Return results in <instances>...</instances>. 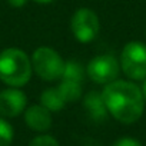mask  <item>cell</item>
I'll use <instances>...</instances> for the list:
<instances>
[{"mask_svg":"<svg viewBox=\"0 0 146 146\" xmlns=\"http://www.w3.org/2000/svg\"><path fill=\"white\" fill-rule=\"evenodd\" d=\"M108 113L122 123H135L145 110L142 89L132 82L115 80L105 86L102 92Z\"/></svg>","mask_w":146,"mask_h":146,"instance_id":"6da1fadb","label":"cell"},{"mask_svg":"<svg viewBox=\"0 0 146 146\" xmlns=\"http://www.w3.org/2000/svg\"><path fill=\"white\" fill-rule=\"evenodd\" d=\"M32 60L16 47L6 49L0 53V80L10 88L25 86L32 78Z\"/></svg>","mask_w":146,"mask_h":146,"instance_id":"7a4b0ae2","label":"cell"},{"mask_svg":"<svg viewBox=\"0 0 146 146\" xmlns=\"http://www.w3.org/2000/svg\"><path fill=\"white\" fill-rule=\"evenodd\" d=\"M32 66L40 79L53 82V80L62 78V73L64 69V62L62 60L60 54L56 50L42 46L33 52Z\"/></svg>","mask_w":146,"mask_h":146,"instance_id":"3957f363","label":"cell"},{"mask_svg":"<svg viewBox=\"0 0 146 146\" xmlns=\"http://www.w3.org/2000/svg\"><path fill=\"white\" fill-rule=\"evenodd\" d=\"M120 67L132 80L146 79V44L129 42L120 53Z\"/></svg>","mask_w":146,"mask_h":146,"instance_id":"277c9868","label":"cell"},{"mask_svg":"<svg viewBox=\"0 0 146 146\" xmlns=\"http://www.w3.org/2000/svg\"><path fill=\"white\" fill-rule=\"evenodd\" d=\"M70 29H72L73 36L76 37V40L82 43H88L99 35V30H100L99 17L90 9H86V7L78 9L75 15L72 16Z\"/></svg>","mask_w":146,"mask_h":146,"instance_id":"5b68a950","label":"cell"},{"mask_svg":"<svg viewBox=\"0 0 146 146\" xmlns=\"http://www.w3.org/2000/svg\"><path fill=\"white\" fill-rule=\"evenodd\" d=\"M86 72L95 83L106 86L117 79L120 63L112 54H99L89 62Z\"/></svg>","mask_w":146,"mask_h":146,"instance_id":"8992f818","label":"cell"},{"mask_svg":"<svg viewBox=\"0 0 146 146\" xmlns=\"http://www.w3.org/2000/svg\"><path fill=\"white\" fill-rule=\"evenodd\" d=\"M26 103H27L26 95L16 88L5 89L0 92V115L2 116L6 117L19 116L25 110Z\"/></svg>","mask_w":146,"mask_h":146,"instance_id":"52a82bcc","label":"cell"},{"mask_svg":"<svg viewBox=\"0 0 146 146\" xmlns=\"http://www.w3.org/2000/svg\"><path fill=\"white\" fill-rule=\"evenodd\" d=\"M26 125L36 132H46L52 127V115L42 105H33L25 112Z\"/></svg>","mask_w":146,"mask_h":146,"instance_id":"ba28073f","label":"cell"},{"mask_svg":"<svg viewBox=\"0 0 146 146\" xmlns=\"http://www.w3.org/2000/svg\"><path fill=\"white\" fill-rule=\"evenodd\" d=\"M83 103H85V109H86L88 115L95 122H102L108 117V109L103 102L102 93H98V92L88 93L83 99Z\"/></svg>","mask_w":146,"mask_h":146,"instance_id":"9c48e42d","label":"cell"},{"mask_svg":"<svg viewBox=\"0 0 146 146\" xmlns=\"http://www.w3.org/2000/svg\"><path fill=\"white\" fill-rule=\"evenodd\" d=\"M40 103H42V106H44L50 112L62 110L63 106L66 105V102H64V99L60 95L57 88H49V89L43 90V93L40 96Z\"/></svg>","mask_w":146,"mask_h":146,"instance_id":"30bf717a","label":"cell"},{"mask_svg":"<svg viewBox=\"0 0 146 146\" xmlns=\"http://www.w3.org/2000/svg\"><path fill=\"white\" fill-rule=\"evenodd\" d=\"M85 79V69L80 63L75 60H69L64 62V69L62 73V80H69V82H76L80 83Z\"/></svg>","mask_w":146,"mask_h":146,"instance_id":"8fae6325","label":"cell"},{"mask_svg":"<svg viewBox=\"0 0 146 146\" xmlns=\"http://www.w3.org/2000/svg\"><path fill=\"white\" fill-rule=\"evenodd\" d=\"M60 95L63 96L64 102H76L82 96V85L76 82H69V80H62L60 85L57 86Z\"/></svg>","mask_w":146,"mask_h":146,"instance_id":"7c38bea8","label":"cell"},{"mask_svg":"<svg viewBox=\"0 0 146 146\" xmlns=\"http://www.w3.org/2000/svg\"><path fill=\"white\" fill-rule=\"evenodd\" d=\"M13 140V127L12 125L0 117V146H10Z\"/></svg>","mask_w":146,"mask_h":146,"instance_id":"4fadbf2b","label":"cell"},{"mask_svg":"<svg viewBox=\"0 0 146 146\" xmlns=\"http://www.w3.org/2000/svg\"><path fill=\"white\" fill-rule=\"evenodd\" d=\"M29 146H60L59 142L53 137V136H49V135H40V136H36Z\"/></svg>","mask_w":146,"mask_h":146,"instance_id":"5bb4252c","label":"cell"},{"mask_svg":"<svg viewBox=\"0 0 146 146\" xmlns=\"http://www.w3.org/2000/svg\"><path fill=\"white\" fill-rule=\"evenodd\" d=\"M112 146H142V143L133 137H120Z\"/></svg>","mask_w":146,"mask_h":146,"instance_id":"9a60e30c","label":"cell"},{"mask_svg":"<svg viewBox=\"0 0 146 146\" xmlns=\"http://www.w3.org/2000/svg\"><path fill=\"white\" fill-rule=\"evenodd\" d=\"M7 3L13 7H22L27 3V0H7Z\"/></svg>","mask_w":146,"mask_h":146,"instance_id":"2e32d148","label":"cell"},{"mask_svg":"<svg viewBox=\"0 0 146 146\" xmlns=\"http://www.w3.org/2000/svg\"><path fill=\"white\" fill-rule=\"evenodd\" d=\"M142 93H143V98L146 100V79L143 80V85H142Z\"/></svg>","mask_w":146,"mask_h":146,"instance_id":"e0dca14e","label":"cell"},{"mask_svg":"<svg viewBox=\"0 0 146 146\" xmlns=\"http://www.w3.org/2000/svg\"><path fill=\"white\" fill-rule=\"evenodd\" d=\"M36 3H42V5H44V3H50L52 0H35Z\"/></svg>","mask_w":146,"mask_h":146,"instance_id":"ac0fdd59","label":"cell"}]
</instances>
